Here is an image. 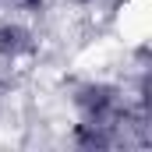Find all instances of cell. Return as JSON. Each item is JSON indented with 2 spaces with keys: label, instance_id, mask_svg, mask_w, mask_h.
<instances>
[{
  "label": "cell",
  "instance_id": "1",
  "mask_svg": "<svg viewBox=\"0 0 152 152\" xmlns=\"http://www.w3.org/2000/svg\"><path fill=\"white\" fill-rule=\"evenodd\" d=\"M39 50H42L39 32L25 18H0V64L28 67L39 57Z\"/></svg>",
  "mask_w": 152,
  "mask_h": 152
}]
</instances>
